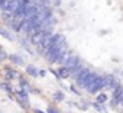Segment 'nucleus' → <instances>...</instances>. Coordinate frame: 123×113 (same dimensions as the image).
Instances as JSON below:
<instances>
[{"instance_id": "14", "label": "nucleus", "mask_w": 123, "mask_h": 113, "mask_svg": "<svg viewBox=\"0 0 123 113\" xmlns=\"http://www.w3.org/2000/svg\"><path fill=\"white\" fill-rule=\"evenodd\" d=\"M56 73H58L59 80H67V78H71V71H70L67 67H64V65H59V67L56 68Z\"/></svg>"}, {"instance_id": "1", "label": "nucleus", "mask_w": 123, "mask_h": 113, "mask_svg": "<svg viewBox=\"0 0 123 113\" xmlns=\"http://www.w3.org/2000/svg\"><path fill=\"white\" fill-rule=\"evenodd\" d=\"M68 45H61V46H56V48H51L43 56H45V60L49 65H54V64H58V61L64 56V54L68 51Z\"/></svg>"}, {"instance_id": "9", "label": "nucleus", "mask_w": 123, "mask_h": 113, "mask_svg": "<svg viewBox=\"0 0 123 113\" xmlns=\"http://www.w3.org/2000/svg\"><path fill=\"white\" fill-rule=\"evenodd\" d=\"M15 99H18V100L23 101L26 106H29V107H31V101H29V91H28V90H22V88L15 90Z\"/></svg>"}, {"instance_id": "18", "label": "nucleus", "mask_w": 123, "mask_h": 113, "mask_svg": "<svg viewBox=\"0 0 123 113\" xmlns=\"http://www.w3.org/2000/svg\"><path fill=\"white\" fill-rule=\"evenodd\" d=\"M96 103H98V104H106L107 101H109V96H107V93L106 91H100L97 96H96V100H94Z\"/></svg>"}, {"instance_id": "23", "label": "nucleus", "mask_w": 123, "mask_h": 113, "mask_svg": "<svg viewBox=\"0 0 123 113\" xmlns=\"http://www.w3.org/2000/svg\"><path fill=\"white\" fill-rule=\"evenodd\" d=\"M49 71L54 74V77L56 78V80H59V77H58V73H56V70H54V68H49Z\"/></svg>"}, {"instance_id": "25", "label": "nucleus", "mask_w": 123, "mask_h": 113, "mask_svg": "<svg viewBox=\"0 0 123 113\" xmlns=\"http://www.w3.org/2000/svg\"><path fill=\"white\" fill-rule=\"evenodd\" d=\"M39 77H46V70H39Z\"/></svg>"}, {"instance_id": "19", "label": "nucleus", "mask_w": 123, "mask_h": 113, "mask_svg": "<svg viewBox=\"0 0 123 113\" xmlns=\"http://www.w3.org/2000/svg\"><path fill=\"white\" fill-rule=\"evenodd\" d=\"M90 106H91V107H94V110H97L98 113H107V110H106L104 104H98V103L93 101V103H90Z\"/></svg>"}, {"instance_id": "10", "label": "nucleus", "mask_w": 123, "mask_h": 113, "mask_svg": "<svg viewBox=\"0 0 123 113\" xmlns=\"http://www.w3.org/2000/svg\"><path fill=\"white\" fill-rule=\"evenodd\" d=\"M7 60L15 67H23L25 65V58H23L20 54H9V58Z\"/></svg>"}, {"instance_id": "3", "label": "nucleus", "mask_w": 123, "mask_h": 113, "mask_svg": "<svg viewBox=\"0 0 123 113\" xmlns=\"http://www.w3.org/2000/svg\"><path fill=\"white\" fill-rule=\"evenodd\" d=\"M54 33V28H48V29H43V31H41V32H38L36 35H33L32 38H29L28 39V42H29V45H32V46H38L39 44H42L48 36H51Z\"/></svg>"}, {"instance_id": "13", "label": "nucleus", "mask_w": 123, "mask_h": 113, "mask_svg": "<svg viewBox=\"0 0 123 113\" xmlns=\"http://www.w3.org/2000/svg\"><path fill=\"white\" fill-rule=\"evenodd\" d=\"M25 73H26V75L33 77V78L39 77V68H36L33 64H26L25 65Z\"/></svg>"}, {"instance_id": "16", "label": "nucleus", "mask_w": 123, "mask_h": 113, "mask_svg": "<svg viewBox=\"0 0 123 113\" xmlns=\"http://www.w3.org/2000/svg\"><path fill=\"white\" fill-rule=\"evenodd\" d=\"M18 83H19V88H22V90H28V91H29L31 84H29V81H28V78H26V77H23V75L20 74V75H19V78H18Z\"/></svg>"}, {"instance_id": "24", "label": "nucleus", "mask_w": 123, "mask_h": 113, "mask_svg": "<svg viewBox=\"0 0 123 113\" xmlns=\"http://www.w3.org/2000/svg\"><path fill=\"white\" fill-rule=\"evenodd\" d=\"M32 113H46V112H45V110H41V109L33 107V109H32Z\"/></svg>"}, {"instance_id": "8", "label": "nucleus", "mask_w": 123, "mask_h": 113, "mask_svg": "<svg viewBox=\"0 0 123 113\" xmlns=\"http://www.w3.org/2000/svg\"><path fill=\"white\" fill-rule=\"evenodd\" d=\"M83 64V60L80 58V56L77 55V54H71V56H70V58H68V61L64 64V67H67L70 71H73V70H75L78 65H81Z\"/></svg>"}, {"instance_id": "2", "label": "nucleus", "mask_w": 123, "mask_h": 113, "mask_svg": "<svg viewBox=\"0 0 123 113\" xmlns=\"http://www.w3.org/2000/svg\"><path fill=\"white\" fill-rule=\"evenodd\" d=\"M96 77H97V73L93 71V70H88V71H86L84 74H81V75L75 80V86L80 87V88L87 90V88L93 84V81H94Z\"/></svg>"}, {"instance_id": "15", "label": "nucleus", "mask_w": 123, "mask_h": 113, "mask_svg": "<svg viewBox=\"0 0 123 113\" xmlns=\"http://www.w3.org/2000/svg\"><path fill=\"white\" fill-rule=\"evenodd\" d=\"M0 36L5 38V39H7V41H13V39H15L13 33H12L6 26H2V25H0Z\"/></svg>"}, {"instance_id": "22", "label": "nucleus", "mask_w": 123, "mask_h": 113, "mask_svg": "<svg viewBox=\"0 0 123 113\" xmlns=\"http://www.w3.org/2000/svg\"><path fill=\"white\" fill-rule=\"evenodd\" d=\"M9 2V0H0V12H2L3 10V7L6 6V3Z\"/></svg>"}, {"instance_id": "7", "label": "nucleus", "mask_w": 123, "mask_h": 113, "mask_svg": "<svg viewBox=\"0 0 123 113\" xmlns=\"http://www.w3.org/2000/svg\"><path fill=\"white\" fill-rule=\"evenodd\" d=\"M19 75H20V74H19V71H18L15 67H12V65H5V67H3V78H5V81L12 83V81L18 80Z\"/></svg>"}, {"instance_id": "27", "label": "nucleus", "mask_w": 123, "mask_h": 113, "mask_svg": "<svg viewBox=\"0 0 123 113\" xmlns=\"http://www.w3.org/2000/svg\"><path fill=\"white\" fill-rule=\"evenodd\" d=\"M120 106H122V107H123V100H122V103H120Z\"/></svg>"}, {"instance_id": "11", "label": "nucleus", "mask_w": 123, "mask_h": 113, "mask_svg": "<svg viewBox=\"0 0 123 113\" xmlns=\"http://www.w3.org/2000/svg\"><path fill=\"white\" fill-rule=\"evenodd\" d=\"M0 88H2L3 91H6V93H7L9 99L15 100V90H13L12 83H9V81H2V83H0Z\"/></svg>"}, {"instance_id": "26", "label": "nucleus", "mask_w": 123, "mask_h": 113, "mask_svg": "<svg viewBox=\"0 0 123 113\" xmlns=\"http://www.w3.org/2000/svg\"><path fill=\"white\" fill-rule=\"evenodd\" d=\"M70 90H71V91H73V93H75V94H80V93H78V90H77V88H75V87H74V86H73V87H71V88H70Z\"/></svg>"}, {"instance_id": "5", "label": "nucleus", "mask_w": 123, "mask_h": 113, "mask_svg": "<svg viewBox=\"0 0 123 113\" xmlns=\"http://www.w3.org/2000/svg\"><path fill=\"white\" fill-rule=\"evenodd\" d=\"M123 100V84H120L119 87H116L113 91H111V99H110V107L116 109L117 106H120Z\"/></svg>"}, {"instance_id": "6", "label": "nucleus", "mask_w": 123, "mask_h": 113, "mask_svg": "<svg viewBox=\"0 0 123 113\" xmlns=\"http://www.w3.org/2000/svg\"><path fill=\"white\" fill-rule=\"evenodd\" d=\"M103 77H104V90L107 88V90H111V91H113L116 87L120 86V81H119V78H117L114 74L106 73V74H103Z\"/></svg>"}, {"instance_id": "12", "label": "nucleus", "mask_w": 123, "mask_h": 113, "mask_svg": "<svg viewBox=\"0 0 123 113\" xmlns=\"http://www.w3.org/2000/svg\"><path fill=\"white\" fill-rule=\"evenodd\" d=\"M88 70H90V68H88V67H87V65L83 63L81 65H78L75 70H73V71H71V78L75 81V80H77V78H78L81 74H84V73H86V71H88Z\"/></svg>"}, {"instance_id": "20", "label": "nucleus", "mask_w": 123, "mask_h": 113, "mask_svg": "<svg viewBox=\"0 0 123 113\" xmlns=\"http://www.w3.org/2000/svg\"><path fill=\"white\" fill-rule=\"evenodd\" d=\"M7 58H9V54L5 51V48L0 45V64H3L5 61H7Z\"/></svg>"}, {"instance_id": "17", "label": "nucleus", "mask_w": 123, "mask_h": 113, "mask_svg": "<svg viewBox=\"0 0 123 113\" xmlns=\"http://www.w3.org/2000/svg\"><path fill=\"white\" fill-rule=\"evenodd\" d=\"M52 100H54L55 103H62V101L65 100V94H64V91H62V90H56V91H54V94H52Z\"/></svg>"}, {"instance_id": "4", "label": "nucleus", "mask_w": 123, "mask_h": 113, "mask_svg": "<svg viewBox=\"0 0 123 113\" xmlns=\"http://www.w3.org/2000/svg\"><path fill=\"white\" fill-rule=\"evenodd\" d=\"M103 90H104V77H103L101 74H97V77L94 78L93 84H91L86 91L90 93V94H98V93L103 91Z\"/></svg>"}, {"instance_id": "21", "label": "nucleus", "mask_w": 123, "mask_h": 113, "mask_svg": "<svg viewBox=\"0 0 123 113\" xmlns=\"http://www.w3.org/2000/svg\"><path fill=\"white\" fill-rule=\"evenodd\" d=\"M45 112H46V113H62V112H61L58 107H55V106H48Z\"/></svg>"}]
</instances>
